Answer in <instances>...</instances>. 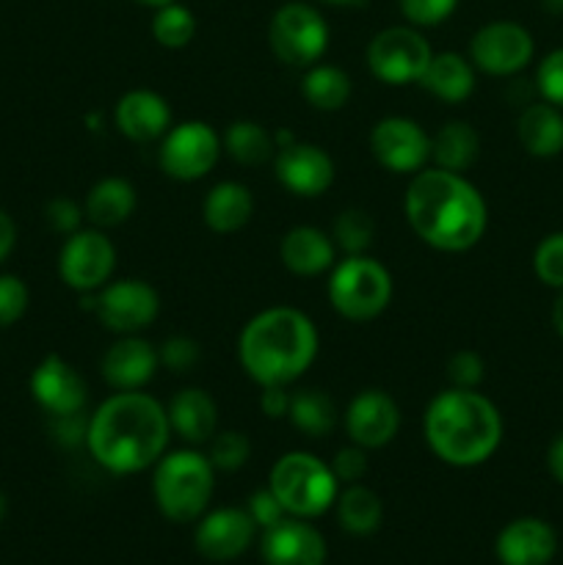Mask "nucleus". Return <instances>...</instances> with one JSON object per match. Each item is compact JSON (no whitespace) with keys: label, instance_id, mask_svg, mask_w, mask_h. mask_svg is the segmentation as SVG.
<instances>
[{"label":"nucleus","instance_id":"nucleus-25","mask_svg":"<svg viewBox=\"0 0 563 565\" xmlns=\"http://www.w3.org/2000/svg\"><path fill=\"white\" fill-rule=\"evenodd\" d=\"M475 83H478V70L469 61V55L453 53V50L431 55L428 66H425L423 77H419V86L431 97L450 105H458L472 97Z\"/></svg>","mask_w":563,"mask_h":565},{"label":"nucleus","instance_id":"nucleus-43","mask_svg":"<svg viewBox=\"0 0 563 565\" xmlns=\"http://www.w3.org/2000/svg\"><path fill=\"white\" fill-rule=\"evenodd\" d=\"M370 450L359 445H348L342 450H337V456L331 458V472L334 478L340 480V486H353V483H362L364 475L370 472Z\"/></svg>","mask_w":563,"mask_h":565},{"label":"nucleus","instance_id":"nucleus-24","mask_svg":"<svg viewBox=\"0 0 563 565\" xmlns=\"http://www.w3.org/2000/svg\"><path fill=\"white\" fill-rule=\"evenodd\" d=\"M337 246L331 241V235H326L318 226H293L285 232L279 243V259L293 276H304V279H312V276H323L334 268L337 263Z\"/></svg>","mask_w":563,"mask_h":565},{"label":"nucleus","instance_id":"nucleus-27","mask_svg":"<svg viewBox=\"0 0 563 565\" xmlns=\"http://www.w3.org/2000/svg\"><path fill=\"white\" fill-rule=\"evenodd\" d=\"M517 136L533 158H557L563 152V110L546 99H533L519 114Z\"/></svg>","mask_w":563,"mask_h":565},{"label":"nucleus","instance_id":"nucleus-4","mask_svg":"<svg viewBox=\"0 0 563 565\" xmlns=\"http://www.w3.org/2000/svg\"><path fill=\"white\" fill-rule=\"evenodd\" d=\"M502 434L500 408L478 390L447 386L423 414L425 445L447 467H480L500 450Z\"/></svg>","mask_w":563,"mask_h":565},{"label":"nucleus","instance_id":"nucleus-14","mask_svg":"<svg viewBox=\"0 0 563 565\" xmlns=\"http://www.w3.org/2000/svg\"><path fill=\"white\" fill-rule=\"evenodd\" d=\"M370 152L392 174H417L431 163V136L408 116H384L370 130Z\"/></svg>","mask_w":563,"mask_h":565},{"label":"nucleus","instance_id":"nucleus-17","mask_svg":"<svg viewBox=\"0 0 563 565\" xmlns=\"http://www.w3.org/2000/svg\"><path fill=\"white\" fill-rule=\"evenodd\" d=\"M31 395L53 419L83 414L88 401L86 379L59 353H47L31 373Z\"/></svg>","mask_w":563,"mask_h":565},{"label":"nucleus","instance_id":"nucleus-30","mask_svg":"<svg viewBox=\"0 0 563 565\" xmlns=\"http://www.w3.org/2000/svg\"><path fill=\"white\" fill-rule=\"evenodd\" d=\"M337 522L353 539H368V535L379 533L381 522H384V502L373 489L362 483H353L340 489L334 502Z\"/></svg>","mask_w":563,"mask_h":565},{"label":"nucleus","instance_id":"nucleus-47","mask_svg":"<svg viewBox=\"0 0 563 565\" xmlns=\"http://www.w3.org/2000/svg\"><path fill=\"white\" fill-rule=\"evenodd\" d=\"M17 246V224L6 210H0V263L11 257Z\"/></svg>","mask_w":563,"mask_h":565},{"label":"nucleus","instance_id":"nucleus-29","mask_svg":"<svg viewBox=\"0 0 563 565\" xmlns=\"http://www.w3.org/2000/svg\"><path fill=\"white\" fill-rule=\"evenodd\" d=\"M478 154L480 136L469 121H445V125L431 136V160H434V166H439V169L464 174L467 169H472Z\"/></svg>","mask_w":563,"mask_h":565},{"label":"nucleus","instance_id":"nucleus-16","mask_svg":"<svg viewBox=\"0 0 563 565\" xmlns=\"http://www.w3.org/2000/svg\"><path fill=\"white\" fill-rule=\"evenodd\" d=\"M276 180L285 191L301 199H318L334 182V160L323 147L309 141H293L274 154Z\"/></svg>","mask_w":563,"mask_h":565},{"label":"nucleus","instance_id":"nucleus-52","mask_svg":"<svg viewBox=\"0 0 563 565\" xmlns=\"http://www.w3.org/2000/svg\"><path fill=\"white\" fill-rule=\"evenodd\" d=\"M132 3L144 6V9H163V6L177 3V0H132Z\"/></svg>","mask_w":563,"mask_h":565},{"label":"nucleus","instance_id":"nucleus-23","mask_svg":"<svg viewBox=\"0 0 563 565\" xmlns=\"http://www.w3.org/2000/svg\"><path fill=\"white\" fill-rule=\"evenodd\" d=\"M171 434L188 447L208 445L219 434V403L202 386H182L166 406Z\"/></svg>","mask_w":563,"mask_h":565},{"label":"nucleus","instance_id":"nucleus-13","mask_svg":"<svg viewBox=\"0 0 563 565\" xmlns=\"http://www.w3.org/2000/svg\"><path fill=\"white\" fill-rule=\"evenodd\" d=\"M116 270V246L105 230H77L64 237L59 252V276L70 290L97 292L110 281Z\"/></svg>","mask_w":563,"mask_h":565},{"label":"nucleus","instance_id":"nucleus-8","mask_svg":"<svg viewBox=\"0 0 563 565\" xmlns=\"http://www.w3.org/2000/svg\"><path fill=\"white\" fill-rule=\"evenodd\" d=\"M331 28L320 9L301 3V0H290V3L279 6L270 17L268 25V44L274 50L276 58L296 70H307V66L318 64L329 50Z\"/></svg>","mask_w":563,"mask_h":565},{"label":"nucleus","instance_id":"nucleus-41","mask_svg":"<svg viewBox=\"0 0 563 565\" xmlns=\"http://www.w3.org/2000/svg\"><path fill=\"white\" fill-rule=\"evenodd\" d=\"M31 292L28 285L14 274H0V329L14 326L28 312Z\"/></svg>","mask_w":563,"mask_h":565},{"label":"nucleus","instance_id":"nucleus-35","mask_svg":"<svg viewBox=\"0 0 563 565\" xmlns=\"http://www.w3.org/2000/svg\"><path fill=\"white\" fill-rule=\"evenodd\" d=\"M331 241L342 254H368L375 241L373 215L362 207L342 210L331 226Z\"/></svg>","mask_w":563,"mask_h":565},{"label":"nucleus","instance_id":"nucleus-15","mask_svg":"<svg viewBox=\"0 0 563 565\" xmlns=\"http://www.w3.org/2000/svg\"><path fill=\"white\" fill-rule=\"evenodd\" d=\"M342 425L351 439V445L364 447V450H381L392 445L401 430V406L390 392L379 386L357 392L342 414Z\"/></svg>","mask_w":563,"mask_h":565},{"label":"nucleus","instance_id":"nucleus-21","mask_svg":"<svg viewBox=\"0 0 563 565\" xmlns=\"http://www.w3.org/2000/svg\"><path fill=\"white\" fill-rule=\"evenodd\" d=\"M174 114L163 94L152 88H130L116 99L114 125L119 136L136 143H152L169 132Z\"/></svg>","mask_w":563,"mask_h":565},{"label":"nucleus","instance_id":"nucleus-39","mask_svg":"<svg viewBox=\"0 0 563 565\" xmlns=\"http://www.w3.org/2000/svg\"><path fill=\"white\" fill-rule=\"evenodd\" d=\"M160 367L171 370V373H188L191 367H196L199 359H202V348H199L196 340L185 334L166 337L158 345Z\"/></svg>","mask_w":563,"mask_h":565},{"label":"nucleus","instance_id":"nucleus-20","mask_svg":"<svg viewBox=\"0 0 563 565\" xmlns=\"http://www.w3.org/2000/svg\"><path fill=\"white\" fill-rule=\"evenodd\" d=\"M160 370L158 345L144 340L141 334H125L105 351L99 362L105 384L114 392H136L144 390L155 373Z\"/></svg>","mask_w":563,"mask_h":565},{"label":"nucleus","instance_id":"nucleus-7","mask_svg":"<svg viewBox=\"0 0 563 565\" xmlns=\"http://www.w3.org/2000/svg\"><path fill=\"white\" fill-rule=\"evenodd\" d=\"M268 489L282 502L287 516L318 519L334 508L340 494V480L331 472V463L307 450H290L270 467Z\"/></svg>","mask_w":563,"mask_h":565},{"label":"nucleus","instance_id":"nucleus-51","mask_svg":"<svg viewBox=\"0 0 563 565\" xmlns=\"http://www.w3.org/2000/svg\"><path fill=\"white\" fill-rule=\"evenodd\" d=\"M541 9H544L546 14L563 17V0H541Z\"/></svg>","mask_w":563,"mask_h":565},{"label":"nucleus","instance_id":"nucleus-28","mask_svg":"<svg viewBox=\"0 0 563 565\" xmlns=\"http://www.w3.org/2000/svg\"><path fill=\"white\" fill-rule=\"evenodd\" d=\"M254 215V196L243 182L224 180L215 182L202 202V218L215 235L241 232Z\"/></svg>","mask_w":563,"mask_h":565},{"label":"nucleus","instance_id":"nucleus-42","mask_svg":"<svg viewBox=\"0 0 563 565\" xmlns=\"http://www.w3.org/2000/svg\"><path fill=\"white\" fill-rule=\"evenodd\" d=\"M486 379V362L475 351H456L447 362V381L461 390H478Z\"/></svg>","mask_w":563,"mask_h":565},{"label":"nucleus","instance_id":"nucleus-11","mask_svg":"<svg viewBox=\"0 0 563 565\" xmlns=\"http://www.w3.org/2000/svg\"><path fill=\"white\" fill-rule=\"evenodd\" d=\"M431 55L434 50L419 28L390 25L370 39L364 61L375 81L386 86H408V83H419Z\"/></svg>","mask_w":563,"mask_h":565},{"label":"nucleus","instance_id":"nucleus-34","mask_svg":"<svg viewBox=\"0 0 563 565\" xmlns=\"http://www.w3.org/2000/svg\"><path fill=\"white\" fill-rule=\"evenodd\" d=\"M152 36L166 50L188 47L193 42V36H196V17L180 0L163 6V9H155Z\"/></svg>","mask_w":563,"mask_h":565},{"label":"nucleus","instance_id":"nucleus-49","mask_svg":"<svg viewBox=\"0 0 563 565\" xmlns=\"http://www.w3.org/2000/svg\"><path fill=\"white\" fill-rule=\"evenodd\" d=\"M552 329H555V334L563 340V290H557L555 301H552Z\"/></svg>","mask_w":563,"mask_h":565},{"label":"nucleus","instance_id":"nucleus-36","mask_svg":"<svg viewBox=\"0 0 563 565\" xmlns=\"http://www.w3.org/2000/svg\"><path fill=\"white\" fill-rule=\"evenodd\" d=\"M208 458L215 472H237L252 458V441L241 430H219L208 441Z\"/></svg>","mask_w":563,"mask_h":565},{"label":"nucleus","instance_id":"nucleus-18","mask_svg":"<svg viewBox=\"0 0 563 565\" xmlns=\"http://www.w3.org/2000/svg\"><path fill=\"white\" fill-rule=\"evenodd\" d=\"M257 539V524L246 508H215L196 519L193 546L204 561L230 563L241 557Z\"/></svg>","mask_w":563,"mask_h":565},{"label":"nucleus","instance_id":"nucleus-45","mask_svg":"<svg viewBox=\"0 0 563 565\" xmlns=\"http://www.w3.org/2000/svg\"><path fill=\"white\" fill-rule=\"evenodd\" d=\"M246 511H248V516L254 519V524H257L259 533L268 527H274L276 522H282V519L287 516L285 508H282V502L276 500V494L268 489V486H265V489H257L252 497H248Z\"/></svg>","mask_w":563,"mask_h":565},{"label":"nucleus","instance_id":"nucleus-50","mask_svg":"<svg viewBox=\"0 0 563 565\" xmlns=\"http://www.w3.org/2000/svg\"><path fill=\"white\" fill-rule=\"evenodd\" d=\"M318 3L334 6V9H359V6H364L368 0H318Z\"/></svg>","mask_w":563,"mask_h":565},{"label":"nucleus","instance_id":"nucleus-2","mask_svg":"<svg viewBox=\"0 0 563 565\" xmlns=\"http://www.w3.org/2000/svg\"><path fill=\"white\" fill-rule=\"evenodd\" d=\"M403 215L425 246L461 254L478 246L489 226L484 193L458 171L425 166L412 174L403 196Z\"/></svg>","mask_w":563,"mask_h":565},{"label":"nucleus","instance_id":"nucleus-5","mask_svg":"<svg viewBox=\"0 0 563 565\" xmlns=\"http://www.w3.org/2000/svg\"><path fill=\"white\" fill-rule=\"evenodd\" d=\"M215 491V467L208 452L182 447L166 450L152 467L155 505L169 522L191 524L210 511Z\"/></svg>","mask_w":563,"mask_h":565},{"label":"nucleus","instance_id":"nucleus-26","mask_svg":"<svg viewBox=\"0 0 563 565\" xmlns=\"http://www.w3.org/2000/svg\"><path fill=\"white\" fill-rule=\"evenodd\" d=\"M138 207V193L130 180L125 177H103L94 182L83 202L86 221L97 230H114L127 224Z\"/></svg>","mask_w":563,"mask_h":565},{"label":"nucleus","instance_id":"nucleus-6","mask_svg":"<svg viewBox=\"0 0 563 565\" xmlns=\"http://www.w3.org/2000/svg\"><path fill=\"white\" fill-rule=\"evenodd\" d=\"M329 303L342 320L370 323L386 312L395 292L390 268L370 254H346L329 270Z\"/></svg>","mask_w":563,"mask_h":565},{"label":"nucleus","instance_id":"nucleus-1","mask_svg":"<svg viewBox=\"0 0 563 565\" xmlns=\"http://www.w3.org/2000/svg\"><path fill=\"white\" fill-rule=\"evenodd\" d=\"M171 425L166 406L144 390L114 392L86 419V450L110 475H138L166 456Z\"/></svg>","mask_w":563,"mask_h":565},{"label":"nucleus","instance_id":"nucleus-10","mask_svg":"<svg viewBox=\"0 0 563 565\" xmlns=\"http://www.w3.org/2000/svg\"><path fill=\"white\" fill-rule=\"evenodd\" d=\"M224 154L221 132L202 119H188L171 125L160 138L158 163L166 177L177 182H196L215 169Z\"/></svg>","mask_w":563,"mask_h":565},{"label":"nucleus","instance_id":"nucleus-44","mask_svg":"<svg viewBox=\"0 0 563 565\" xmlns=\"http://www.w3.org/2000/svg\"><path fill=\"white\" fill-rule=\"evenodd\" d=\"M44 218H47L50 230L59 232V235H64V237H70V235H75L77 230H83V218H86V213H83V207L75 202V199L55 196L53 202L44 207Z\"/></svg>","mask_w":563,"mask_h":565},{"label":"nucleus","instance_id":"nucleus-12","mask_svg":"<svg viewBox=\"0 0 563 565\" xmlns=\"http://www.w3.org/2000/svg\"><path fill=\"white\" fill-rule=\"evenodd\" d=\"M535 55L533 33L513 20L486 22L469 39V61L491 77H513L528 70Z\"/></svg>","mask_w":563,"mask_h":565},{"label":"nucleus","instance_id":"nucleus-40","mask_svg":"<svg viewBox=\"0 0 563 565\" xmlns=\"http://www.w3.org/2000/svg\"><path fill=\"white\" fill-rule=\"evenodd\" d=\"M535 92L541 99L563 110V47L552 50L541 58L535 70Z\"/></svg>","mask_w":563,"mask_h":565},{"label":"nucleus","instance_id":"nucleus-22","mask_svg":"<svg viewBox=\"0 0 563 565\" xmlns=\"http://www.w3.org/2000/svg\"><path fill=\"white\" fill-rule=\"evenodd\" d=\"M555 552V530L550 522L535 516L513 519L495 541V555L502 565H550Z\"/></svg>","mask_w":563,"mask_h":565},{"label":"nucleus","instance_id":"nucleus-48","mask_svg":"<svg viewBox=\"0 0 563 565\" xmlns=\"http://www.w3.org/2000/svg\"><path fill=\"white\" fill-rule=\"evenodd\" d=\"M546 469H550V475L555 478V483L563 486V434L555 436L550 450H546Z\"/></svg>","mask_w":563,"mask_h":565},{"label":"nucleus","instance_id":"nucleus-37","mask_svg":"<svg viewBox=\"0 0 563 565\" xmlns=\"http://www.w3.org/2000/svg\"><path fill=\"white\" fill-rule=\"evenodd\" d=\"M533 270L541 285L563 290V232H550L533 252Z\"/></svg>","mask_w":563,"mask_h":565},{"label":"nucleus","instance_id":"nucleus-38","mask_svg":"<svg viewBox=\"0 0 563 565\" xmlns=\"http://www.w3.org/2000/svg\"><path fill=\"white\" fill-rule=\"evenodd\" d=\"M406 25L414 28H436L453 17L458 9V0H397Z\"/></svg>","mask_w":563,"mask_h":565},{"label":"nucleus","instance_id":"nucleus-46","mask_svg":"<svg viewBox=\"0 0 563 565\" xmlns=\"http://www.w3.org/2000/svg\"><path fill=\"white\" fill-rule=\"evenodd\" d=\"M259 408L268 419H285L290 412V386H259Z\"/></svg>","mask_w":563,"mask_h":565},{"label":"nucleus","instance_id":"nucleus-32","mask_svg":"<svg viewBox=\"0 0 563 565\" xmlns=\"http://www.w3.org/2000/svg\"><path fill=\"white\" fill-rule=\"evenodd\" d=\"M337 406L323 390H315V386H307V390L290 392V412H287V419L293 423V428L298 434L309 436V439H323L334 430L337 425Z\"/></svg>","mask_w":563,"mask_h":565},{"label":"nucleus","instance_id":"nucleus-33","mask_svg":"<svg viewBox=\"0 0 563 565\" xmlns=\"http://www.w3.org/2000/svg\"><path fill=\"white\" fill-rule=\"evenodd\" d=\"M224 152L241 166H259L274 160L276 141L274 132L254 119H237L221 132Z\"/></svg>","mask_w":563,"mask_h":565},{"label":"nucleus","instance_id":"nucleus-31","mask_svg":"<svg viewBox=\"0 0 563 565\" xmlns=\"http://www.w3.org/2000/svg\"><path fill=\"white\" fill-rule=\"evenodd\" d=\"M301 94L315 110H320V114H334V110L346 108L348 99H351V75L346 70H340V66L318 61V64L304 70Z\"/></svg>","mask_w":563,"mask_h":565},{"label":"nucleus","instance_id":"nucleus-9","mask_svg":"<svg viewBox=\"0 0 563 565\" xmlns=\"http://www.w3.org/2000/svg\"><path fill=\"white\" fill-rule=\"evenodd\" d=\"M81 307L114 334H141L158 320L160 296L144 279H116L97 292H81Z\"/></svg>","mask_w":563,"mask_h":565},{"label":"nucleus","instance_id":"nucleus-53","mask_svg":"<svg viewBox=\"0 0 563 565\" xmlns=\"http://www.w3.org/2000/svg\"><path fill=\"white\" fill-rule=\"evenodd\" d=\"M6 508H9V505H6V497L0 494V522H3V516H6Z\"/></svg>","mask_w":563,"mask_h":565},{"label":"nucleus","instance_id":"nucleus-3","mask_svg":"<svg viewBox=\"0 0 563 565\" xmlns=\"http://www.w3.org/2000/svg\"><path fill=\"white\" fill-rule=\"evenodd\" d=\"M318 351V326L296 307L263 309L237 337V362L257 386H293L312 367Z\"/></svg>","mask_w":563,"mask_h":565},{"label":"nucleus","instance_id":"nucleus-19","mask_svg":"<svg viewBox=\"0 0 563 565\" xmlns=\"http://www.w3.org/2000/svg\"><path fill=\"white\" fill-rule=\"evenodd\" d=\"M259 555L265 565H326L329 546L309 519L285 516L259 533Z\"/></svg>","mask_w":563,"mask_h":565}]
</instances>
